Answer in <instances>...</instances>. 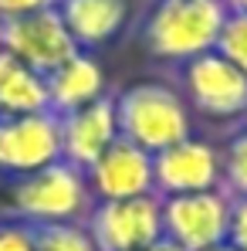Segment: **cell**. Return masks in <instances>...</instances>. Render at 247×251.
I'll list each match as a JSON object with an SVG mask.
<instances>
[{
	"label": "cell",
	"mask_w": 247,
	"mask_h": 251,
	"mask_svg": "<svg viewBox=\"0 0 247 251\" xmlns=\"http://www.w3.org/2000/svg\"><path fill=\"white\" fill-rule=\"evenodd\" d=\"M112 102H115L119 136L153 156L197 136V119H193L186 99L166 78L129 82L119 92H112Z\"/></svg>",
	"instance_id": "cell-1"
},
{
	"label": "cell",
	"mask_w": 247,
	"mask_h": 251,
	"mask_svg": "<svg viewBox=\"0 0 247 251\" xmlns=\"http://www.w3.org/2000/svg\"><path fill=\"white\" fill-rule=\"evenodd\" d=\"M139 251H183L180 245H173L169 238H159L156 245H149V248H139Z\"/></svg>",
	"instance_id": "cell-21"
},
{
	"label": "cell",
	"mask_w": 247,
	"mask_h": 251,
	"mask_svg": "<svg viewBox=\"0 0 247 251\" xmlns=\"http://www.w3.org/2000/svg\"><path fill=\"white\" fill-rule=\"evenodd\" d=\"M206 251H237L230 241H220V245H213V248H206Z\"/></svg>",
	"instance_id": "cell-23"
},
{
	"label": "cell",
	"mask_w": 247,
	"mask_h": 251,
	"mask_svg": "<svg viewBox=\"0 0 247 251\" xmlns=\"http://www.w3.org/2000/svg\"><path fill=\"white\" fill-rule=\"evenodd\" d=\"M54 10L65 21L78 51L95 54L125 34V27L132 24L135 3L132 0H58Z\"/></svg>",
	"instance_id": "cell-12"
},
{
	"label": "cell",
	"mask_w": 247,
	"mask_h": 251,
	"mask_svg": "<svg viewBox=\"0 0 247 251\" xmlns=\"http://www.w3.org/2000/svg\"><path fill=\"white\" fill-rule=\"evenodd\" d=\"M47 112V82L0 48V116Z\"/></svg>",
	"instance_id": "cell-14"
},
{
	"label": "cell",
	"mask_w": 247,
	"mask_h": 251,
	"mask_svg": "<svg viewBox=\"0 0 247 251\" xmlns=\"http://www.w3.org/2000/svg\"><path fill=\"white\" fill-rule=\"evenodd\" d=\"M38 251H98L85 224H34Z\"/></svg>",
	"instance_id": "cell-16"
},
{
	"label": "cell",
	"mask_w": 247,
	"mask_h": 251,
	"mask_svg": "<svg viewBox=\"0 0 247 251\" xmlns=\"http://www.w3.org/2000/svg\"><path fill=\"white\" fill-rule=\"evenodd\" d=\"M227 10H237V14H247V0H224Z\"/></svg>",
	"instance_id": "cell-22"
},
{
	"label": "cell",
	"mask_w": 247,
	"mask_h": 251,
	"mask_svg": "<svg viewBox=\"0 0 247 251\" xmlns=\"http://www.w3.org/2000/svg\"><path fill=\"white\" fill-rule=\"evenodd\" d=\"M85 231L98 251H139L163 238V197L146 194L132 201H95Z\"/></svg>",
	"instance_id": "cell-5"
},
{
	"label": "cell",
	"mask_w": 247,
	"mask_h": 251,
	"mask_svg": "<svg viewBox=\"0 0 247 251\" xmlns=\"http://www.w3.org/2000/svg\"><path fill=\"white\" fill-rule=\"evenodd\" d=\"M58 129H61V160L78 170H88L119 139L112 92L95 99L91 105H82L68 116H58Z\"/></svg>",
	"instance_id": "cell-11"
},
{
	"label": "cell",
	"mask_w": 247,
	"mask_h": 251,
	"mask_svg": "<svg viewBox=\"0 0 247 251\" xmlns=\"http://www.w3.org/2000/svg\"><path fill=\"white\" fill-rule=\"evenodd\" d=\"M0 48L44 78L78 54V44L71 41V34L54 7L0 21Z\"/></svg>",
	"instance_id": "cell-6"
},
{
	"label": "cell",
	"mask_w": 247,
	"mask_h": 251,
	"mask_svg": "<svg viewBox=\"0 0 247 251\" xmlns=\"http://www.w3.org/2000/svg\"><path fill=\"white\" fill-rule=\"evenodd\" d=\"M85 180L95 201H132V197L156 194L153 190V153L139 150L135 143L119 136L85 170Z\"/></svg>",
	"instance_id": "cell-10"
},
{
	"label": "cell",
	"mask_w": 247,
	"mask_h": 251,
	"mask_svg": "<svg viewBox=\"0 0 247 251\" xmlns=\"http://www.w3.org/2000/svg\"><path fill=\"white\" fill-rule=\"evenodd\" d=\"M7 190H10V214L27 224H85L95 204L85 170L65 160L38 173L7 180Z\"/></svg>",
	"instance_id": "cell-3"
},
{
	"label": "cell",
	"mask_w": 247,
	"mask_h": 251,
	"mask_svg": "<svg viewBox=\"0 0 247 251\" xmlns=\"http://www.w3.org/2000/svg\"><path fill=\"white\" fill-rule=\"evenodd\" d=\"M220 163H224V194L247 197V129H230L220 143Z\"/></svg>",
	"instance_id": "cell-15"
},
{
	"label": "cell",
	"mask_w": 247,
	"mask_h": 251,
	"mask_svg": "<svg viewBox=\"0 0 247 251\" xmlns=\"http://www.w3.org/2000/svg\"><path fill=\"white\" fill-rule=\"evenodd\" d=\"M61 160V129L54 112L0 116V176L17 180Z\"/></svg>",
	"instance_id": "cell-8"
},
{
	"label": "cell",
	"mask_w": 247,
	"mask_h": 251,
	"mask_svg": "<svg viewBox=\"0 0 247 251\" xmlns=\"http://www.w3.org/2000/svg\"><path fill=\"white\" fill-rule=\"evenodd\" d=\"M44 82H47V112H54V116H68L82 105H91L95 99L109 95L105 68L88 51H78L71 61L54 68Z\"/></svg>",
	"instance_id": "cell-13"
},
{
	"label": "cell",
	"mask_w": 247,
	"mask_h": 251,
	"mask_svg": "<svg viewBox=\"0 0 247 251\" xmlns=\"http://www.w3.org/2000/svg\"><path fill=\"white\" fill-rule=\"evenodd\" d=\"M227 241L237 251H247V197H230V224Z\"/></svg>",
	"instance_id": "cell-19"
},
{
	"label": "cell",
	"mask_w": 247,
	"mask_h": 251,
	"mask_svg": "<svg viewBox=\"0 0 247 251\" xmlns=\"http://www.w3.org/2000/svg\"><path fill=\"white\" fill-rule=\"evenodd\" d=\"M51 7H58V0H0V21L38 14V10H51Z\"/></svg>",
	"instance_id": "cell-20"
},
{
	"label": "cell",
	"mask_w": 247,
	"mask_h": 251,
	"mask_svg": "<svg viewBox=\"0 0 247 251\" xmlns=\"http://www.w3.org/2000/svg\"><path fill=\"white\" fill-rule=\"evenodd\" d=\"M224 21V0H153L139 21V44L149 58L176 68L213 51Z\"/></svg>",
	"instance_id": "cell-2"
},
{
	"label": "cell",
	"mask_w": 247,
	"mask_h": 251,
	"mask_svg": "<svg viewBox=\"0 0 247 251\" xmlns=\"http://www.w3.org/2000/svg\"><path fill=\"white\" fill-rule=\"evenodd\" d=\"M237 129H247V112H244V119H241V126H237Z\"/></svg>",
	"instance_id": "cell-24"
},
{
	"label": "cell",
	"mask_w": 247,
	"mask_h": 251,
	"mask_svg": "<svg viewBox=\"0 0 247 251\" xmlns=\"http://www.w3.org/2000/svg\"><path fill=\"white\" fill-rule=\"evenodd\" d=\"M230 197L224 190L163 197V238L183 251H206L227 241Z\"/></svg>",
	"instance_id": "cell-9"
},
{
	"label": "cell",
	"mask_w": 247,
	"mask_h": 251,
	"mask_svg": "<svg viewBox=\"0 0 247 251\" xmlns=\"http://www.w3.org/2000/svg\"><path fill=\"white\" fill-rule=\"evenodd\" d=\"M217 54H224L234 68H241L247 75V14L237 10H227V21L220 27V38H217Z\"/></svg>",
	"instance_id": "cell-17"
},
{
	"label": "cell",
	"mask_w": 247,
	"mask_h": 251,
	"mask_svg": "<svg viewBox=\"0 0 247 251\" xmlns=\"http://www.w3.org/2000/svg\"><path fill=\"white\" fill-rule=\"evenodd\" d=\"M176 88L186 99L193 119L237 129L247 112V75L217 51L176 65Z\"/></svg>",
	"instance_id": "cell-4"
},
{
	"label": "cell",
	"mask_w": 247,
	"mask_h": 251,
	"mask_svg": "<svg viewBox=\"0 0 247 251\" xmlns=\"http://www.w3.org/2000/svg\"><path fill=\"white\" fill-rule=\"evenodd\" d=\"M0 251H38L34 224H27L14 214H0Z\"/></svg>",
	"instance_id": "cell-18"
},
{
	"label": "cell",
	"mask_w": 247,
	"mask_h": 251,
	"mask_svg": "<svg viewBox=\"0 0 247 251\" xmlns=\"http://www.w3.org/2000/svg\"><path fill=\"white\" fill-rule=\"evenodd\" d=\"M153 190H156V197L224 190L220 143H213L206 136H190L163 153H156L153 156Z\"/></svg>",
	"instance_id": "cell-7"
}]
</instances>
